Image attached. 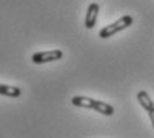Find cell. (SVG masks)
I'll use <instances>...</instances> for the list:
<instances>
[{
    "instance_id": "5",
    "label": "cell",
    "mask_w": 154,
    "mask_h": 138,
    "mask_svg": "<svg viewBox=\"0 0 154 138\" xmlns=\"http://www.w3.org/2000/svg\"><path fill=\"white\" fill-rule=\"evenodd\" d=\"M0 94L7 96V97H11V98H17L21 96V89L17 88V86L0 84Z\"/></svg>"
},
{
    "instance_id": "3",
    "label": "cell",
    "mask_w": 154,
    "mask_h": 138,
    "mask_svg": "<svg viewBox=\"0 0 154 138\" xmlns=\"http://www.w3.org/2000/svg\"><path fill=\"white\" fill-rule=\"evenodd\" d=\"M63 51L61 49H53L47 51V52H36L32 54V61L35 64H45L51 61H57L63 59Z\"/></svg>"
},
{
    "instance_id": "6",
    "label": "cell",
    "mask_w": 154,
    "mask_h": 138,
    "mask_svg": "<svg viewBox=\"0 0 154 138\" xmlns=\"http://www.w3.org/2000/svg\"><path fill=\"white\" fill-rule=\"evenodd\" d=\"M137 100H138L140 105L142 106L145 110H150L152 108H154V102L153 100L150 98L149 93H147L146 90H140L138 93H137Z\"/></svg>"
},
{
    "instance_id": "1",
    "label": "cell",
    "mask_w": 154,
    "mask_h": 138,
    "mask_svg": "<svg viewBox=\"0 0 154 138\" xmlns=\"http://www.w3.org/2000/svg\"><path fill=\"white\" fill-rule=\"evenodd\" d=\"M72 104L79 108H85V109H93V110L98 112L100 114L104 115H113L114 114V108L110 104L104 101L93 100L91 97H84V96H75L72 97Z\"/></svg>"
},
{
    "instance_id": "7",
    "label": "cell",
    "mask_w": 154,
    "mask_h": 138,
    "mask_svg": "<svg viewBox=\"0 0 154 138\" xmlns=\"http://www.w3.org/2000/svg\"><path fill=\"white\" fill-rule=\"evenodd\" d=\"M147 115H149L150 118V122H152L153 127H154V108H152L150 110H147Z\"/></svg>"
},
{
    "instance_id": "2",
    "label": "cell",
    "mask_w": 154,
    "mask_h": 138,
    "mask_svg": "<svg viewBox=\"0 0 154 138\" xmlns=\"http://www.w3.org/2000/svg\"><path fill=\"white\" fill-rule=\"evenodd\" d=\"M133 24V17H131L130 15H125L122 17H120L117 21H114V23L106 25V27H104L102 29L98 32V36L101 38H109L112 37L113 35L118 33V32L126 29L128 27H130V25Z\"/></svg>"
},
{
    "instance_id": "4",
    "label": "cell",
    "mask_w": 154,
    "mask_h": 138,
    "mask_svg": "<svg viewBox=\"0 0 154 138\" xmlns=\"http://www.w3.org/2000/svg\"><path fill=\"white\" fill-rule=\"evenodd\" d=\"M98 11H100V7H98L97 3L89 4L88 9H86V16H85V28H88V29L94 28L96 23H97Z\"/></svg>"
}]
</instances>
